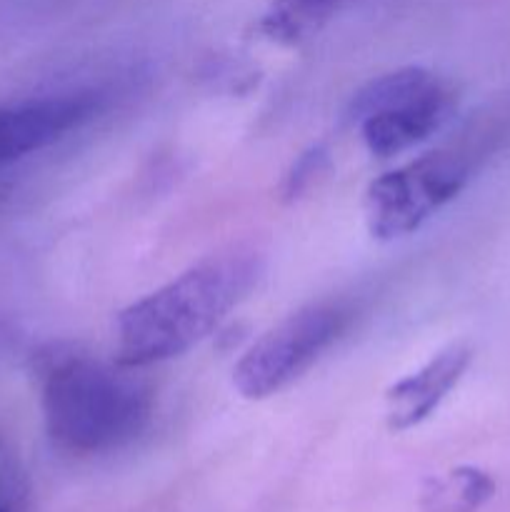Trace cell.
Segmentation results:
<instances>
[{
    "instance_id": "cell-1",
    "label": "cell",
    "mask_w": 510,
    "mask_h": 512,
    "mask_svg": "<svg viewBox=\"0 0 510 512\" xmlns=\"http://www.w3.org/2000/svg\"><path fill=\"white\" fill-rule=\"evenodd\" d=\"M260 275L263 258L253 248L203 258L118 315L115 363L138 370L185 355L248 298Z\"/></svg>"
},
{
    "instance_id": "cell-2",
    "label": "cell",
    "mask_w": 510,
    "mask_h": 512,
    "mask_svg": "<svg viewBox=\"0 0 510 512\" xmlns=\"http://www.w3.org/2000/svg\"><path fill=\"white\" fill-rule=\"evenodd\" d=\"M130 370L65 345L40 353L35 375L50 440L73 455H103L133 443L148 428L153 398Z\"/></svg>"
},
{
    "instance_id": "cell-3",
    "label": "cell",
    "mask_w": 510,
    "mask_h": 512,
    "mask_svg": "<svg viewBox=\"0 0 510 512\" xmlns=\"http://www.w3.org/2000/svg\"><path fill=\"white\" fill-rule=\"evenodd\" d=\"M453 108L455 93L443 78L408 65L360 88L350 103V118L370 155L395 158L438 133Z\"/></svg>"
},
{
    "instance_id": "cell-4",
    "label": "cell",
    "mask_w": 510,
    "mask_h": 512,
    "mask_svg": "<svg viewBox=\"0 0 510 512\" xmlns=\"http://www.w3.org/2000/svg\"><path fill=\"white\" fill-rule=\"evenodd\" d=\"M473 153L438 148L368 185L365 220L375 240H398L423 228L438 210L460 195L473 173Z\"/></svg>"
},
{
    "instance_id": "cell-5",
    "label": "cell",
    "mask_w": 510,
    "mask_h": 512,
    "mask_svg": "<svg viewBox=\"0 0 510 512\" xmlns=\"http://www.w3.org/2000/svg\"><path fill=\"white\" fill-rule=\"evenodd\" d=\"M343 300H320L280 320L255 340L233 370V383L248 400H265L308 373L348 328Z\"/></svg>"
},
{
    "instance_id": "cell-6",
    "label": "cell",
    "mask_w": 510,
    "mask_h": 512,
    "mask_svg": "<svg viewBox=\"0 0 510 512\" xmlns=\"http://www.w3.org/2000/svg\"><path fill=\"white\" fill-rule=\"evenodd\" d=\"M98 105L100 98L90 90L0 103V170L78 130L98 113Z\"/></svg>"
},
{
    "instance_id": "cell-7",
    "label": "cell",
    "mask_w": 510,
    "mask_h": 512,
    "mask_svg": "<svg viewBox=\"0 0 510 512\" xmlns=\"http://www.w3.org/2000/svg\"><path fill=\"white\" fill-rule=\"evenodd\" d=\"M470 363L473 348L468 343H453L420 365L415 373L398 380L385 395V418L390 430L405 433L425 423L460 383Z\"/></svg>"
},
{
    "instance_id": "cell-8",
    "label": "cell",
    "mask_w": 510,
    "mask_h": 512,
    "mask_svg": "<svg viewBox=\"0 0 510 512\" xmlns=\"http://www.w3.org/2000/svg\"><path fill=\"white\" fill-rule=\"evenodd\" d=\"M350 0H273L258 30L278 45H298L325 28Z\"/></svg>"
},
{
    "instance_id": "cell-9",
    "label": "cell",
    "mask_w": 510,
    "mask_h": 512,
    "mask_svg": "<svg viewBox=\"0 0 510 512\" xmlns=\"http://www.w3.org/2000/svg\"><path fill=\"white\" fill-rule=\"evenodd\" d=\"M493 493V483L475 468H458L428 480L420 495L423 512H473Z\"/></svg>"
},
{
    "instance_id": "cell-10",
    "label": "cell",
    "mask_w": 510,
    "mask_h": 512,
    "mask_svg": "<svg viewBox=\"0 0 510 512\" xmlns=\"http://www.w3.org/2000/svg\"><path fill=\"white\" fill-rule=\"evenodd\" d=\"M3 508H8V505H5V503H3V498H0V510H3Z\"/></svg>"
},
{
    "instance_id": "cell-11",
    "label": "cell",
    "mask_w": 510,
    "mask_h": 512,
    "mask_svg": "<svg viewBox=\"0 0 510 512\" xmlns=\"http://www.w3.org/2000/svg\"><path fill=\"white\" fill-rule=\"evenodd\" d=\"M0 512H10V510H8V508H3V510H0Z\"/></svg>"
}]
</instances>
